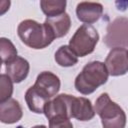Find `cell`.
I'll return each mask as SVG.
<instances>
[{"instance_id": "6da1fadb", "label": "cell", "mask_w": 128, "mask_h": 128, "mask_svg": "<svg viewBox=\"0 0 128 128\" xmlns=\"http://www.w3.org/2000/svg\"><path fill=\"white\" fill-rule=\"evenodd\" d=\"M17 33L21 41L33 49H43L55 39L52 31L45 23L41 24L32 19L22 21L18 25Z\"/></svg>"}, {"instance_id": "7a4b0ae2", "label": "cell", "mask_w": 128, "mask_h": 128, "mask_svg": "<svg viewBox=\"0 0 128 128\" xmlns=\"http://www.w3.org/2000/svg\"><path fill=\"white\" fill-rule=\"evenodd\" d=\"M108 70L103 62L92 61L87 63L75 79V88L83 95L93 93L99 86L108 80Z\"/></svg>"}, {"instance_id": "3957f363", "label": "cell", "mask_w": 128, "mask_h": 128, "mask_svg": "<svg viewBox=\"0 0 128 128\" xmlns=\"http://www.w3.org/2000/svg\"><path fill=\"white\" fill-rule=\"evenodd\" d=\"M94 109L101 119L103 128H125L126 114L116 102L110 99L108 93H102L96 99Z\"/></svg>"}, {"instance_id": "277c9868", "label": "cell", "mask_w": 128, "mask_h": 128, "mask_svg": "<svg viewBox=\"0 0 128 128\" xmlns=\"http://www.w3.org/2000/svg\"><path fill=\"white\" fill-rule=\"evenodd\" d=\"M99 34L89 24L81 25L69 40V47L78 57H84L92 53L98 43Z\"/></svg>"}, {"instance_id": "5b68a950", "label": "cell", "mask_w": 128, "mask_h": 128, "mask_svg": "<svg viewBox=\"0 0 128 128\" xmlns=\"http://www.w3.org/2000/svg\"><path fill=\"white\" fill-rule=\"evenodd\" d=\"M103 41L110 48L128 47V18L118 17L110 22Z\"/></svg>"}, {"instance_id": "8992f818", "label": "cell", "mask_w": 128, "mask_h": 128, "mask_svg": "<svg viewBox=\"0 0 128 128\" xmlns=\"http://www.w3.org/2000/svg\"><path fill=\"white\" fill-rule=\"evenodd\" d=\"M105 66L111 76H121L128 72V50L122 47L112 48L105 59Z\"/></svg>"}, {"instance_id": "52a82bcc", "label": "cell", "mask_w": 128, "mask_h": 128, "mask_svg": "<svg viewBox=\"0 0 128 128\" xmlns=\"http://www.w3.org/2000/svg\"><path fill=\"white\" fill-rule=\"evenodd\" d=\"M72 95L69 94H59L53 99L46 103L44 108V114L48 120L54 118H68L71 119L70 115V104L72 100Z\"/></svg>"}, {"instance_id": "ba28073f", "label": "cell", "mask_w": 128, "mask_h": 128, "mask_svg": "<svg viewBox=\"0 0 128 128\" xmlns=\"http://www.w3.org/2000/svg\"><path fill=\"white\" fill-rule=\"evenodd\" d=\"M60 84V79L57 75L50 71H43L37 76L34 86L50 99L59 92Z\"/></svg>"}, {"instance_id": "9c48e42d", "label": "cell", "mask_w": 128, "mask_h": 128, "mask_svg": "<svg viewBox=\"0 0 128 128\" xmlns=\"http://www.w3.org/2000/svg\"><path fill=\"white\" fill-rule=\"evenodd\" d=\"M95 109L91 101L85 97H72L70 104L71 118L79 121H89L95 116Z\"/></svg>"}, {"instance_id": "30bf717a", "label": "cell", "mask_w": 128, "mask_h": 128, "mask_svg": "<svg viewBox=\"0 0 128 128\" xmlns=\"http://www.w3.org/2000/svg\"><path fill=\"white\" fill-rule=\"evenodd\" d=\"M103 13V6L97 2H80L76 7L77 18L85 24H93L99 20Z\"/></svg>"}, {"instance_id": "8fae6325", "label": "cell", "mask_w": 128, "mask_h": 128, "mask_svg": "<svg viewBox=\"0 0 128 128\" xmlns=\"http://www.w3.org/2000/svg\"><path fill=\"white\" fill-rule=\"evenodd\" d=\"M23 116V111L19 102L15 99H9L0 103V120L5 124L18 122Z\"/></svg>"}, {"instance_id": "7c38bea8", "label": "cell", "mask_w": 128, "mask_h": 128, "mask_svg": "<svg viewBox=\"0 0 128 128\" xmlns=\"http://www.w3.org/2000/svg\"><path fill=\"white\" fill-rule=\"evenodd\" d=\"M29 69V62L20 56H17L14 60L6 64V73L14 83L22 82L28 76Z\"/></svg>"}, {"instance_id": "4fadbf2b", "label": "cell", "mask_w": 128, "mask_h": 128, "mask_svg": "<svg viewBox=\"0 0 128 128\" xmlns=\"http://www.w3.org/2000/svg\"><path fill=\"white\" fill-rule=\"evenodd\" d=\"M50 99L42 94L34 85L27 89L25 93V101L28 108L34 113H44V108L46 103Z\"/></svg>"}, {"instance_id": "5bb4252c", "label": "cell", "mask_w": 128, "mask_h": 128, "mask_svg": "<svg viewBox=\"0 0 128 128\" xmlns=\"http://www.w3.org/2000/svg\"><path fill=\"white\" fill-rule=\"evenodd\" d=\"M44 23L50 28L55 38L65 36L71 27V19L67 13H64L56 17L46 18Z\"/></svg>"}, {"instance_id": "9a60e30c", "label": "cell", "mask_w": 128, "mask_h": 128, "mask_svg": "<svg viewBox=\"0 0 128 128\" xmlns=\"http://www.w3.org/2000/svg\"><path fill=\"white\" fill-rule=\"evenodd\" d=\"M55 61L59 66L70 67L78 62V56L69 47V45H63L55 52Z\"/></svg>"}, {"instance_id": "2e32d148", "label": "cell", "mask_w": 128, "mask_h": 128, "mask_svg": "<svg viewBox=\"0 0 128 128\" xmlns=\"http://www.w3.org/2000/svg\"><path fill=\"white\" fill-rule=\"evenodd\" d=\"M42 12L47 18L56 17L65 13L66 1L65 0H42L40 1Z\"/></svg>"}, {"instance_id": "e0dca14e", "label": "cell", "mask_w": 128, "mask_h": 128, "mask_svg": "<svg viewBox=\"0 0 128 128\" xmlns=\"http://www.w3.org/2000/svg\"><path fill=\"white\" fill-rule=\"evenodd\" d=\"M0 53L4 64L11 62L17 57V49L9 39L4 37L0 38Z\"/></svg>"}, {"instance_id": "ac0fdd59", "label": "cell", "mask_w": 128, "mask_h": 128, "mask_svg": "<svg viewBox=\"0 0 128 128\" xmlns=\"http://www.w3.org/2000/svg\"><path fill=\"white\" fill-rule=\"evenodd\" d=\"M0 103L11 99L13 93V81L7 74L0 76Z\"/></svg>"}, {"instance_id": "d6986e66", "label": "cell", "mask_w": 128, "mask_h": 128, "mask_svg": "<svg viewBox=\"0 0 128 128\" xmlns=\"http://www.w3.org/2000/svg\"><path fill=\"white\" fill-rule=\"evenodd\" d=\"M49 128H73V124L68 118H54L49 120Z\"/></svg>"}, {"instance_id": "ffe728a7", "label": "cell", "mask_w": 128, "mask_h": 128, "mask_svg": "<svg viewBox=\"0 0 128 128\" xmlns=\"http://www.w3.org/2000/svg\"><path fill=\"white\" fill-rule=\"evenodd\" d=\"M32 128H47L45 125H36V126H33Z\"/></svg>"}, {"instance_id": "44dd1931", "label": "cell", "mask_w": 128, "mask_h": 128, "mask_svg": "<svg viewBox=\"0 0 128 128\" xmlns=\"http://www.w3.org/2000/svg\"><path fill=\"white\" fill-rule=\"evenodd\" d=\"M127 50H128V49H127Z\"/></svg>"}]
</instances>
